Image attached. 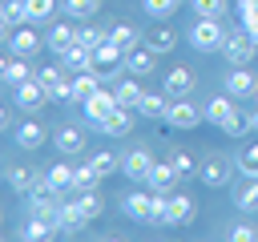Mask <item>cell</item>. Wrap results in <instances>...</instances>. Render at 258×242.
Wrapping results in <instances>:
<instances>
[{
    "mask_svg": "<svg viewBox=\"0 0 258 242\" xmlns=\"http://www.w3.org/2000/svg\"><path fill=\"white\" fill-rule=\"evenodd\" d=\"M81 105H85L89 125H93V129H101V125H105V117L117 109V93H113V89H97V93H89Z\"/></svg>",
    "mask_w": 258,
    "mask_h": 242,
    "instance_id": "cell-3",
    "label": "cell"
},
{
    "mask_svg": "<svg viewBox=\"0 0 258 242\" xmlns=\"http://www.w3.org/2000/svg\"><path fill=\"white\" fill-rule=\"evenodd\" d=\"M48 234H56V226L44 222V218H32V222L24 226V238H28V242H40V238H48Z\"/></svg>",
    "mask_w": 258,
    "mask_h": 242,
    "instance_id": "cell-37",
    "label": "cell"
},
{
    "mask_svg": "<svg viewBox=\"0 0 258 242\" xmlns=\"http://www.w3.org/2000/svg\"><path fill=\"white\" fill-rule=\"evenodd\" d=\"M165 109H169V105H165V97H161V93H145V97H141V105H137V113H141V117H165Z\"/></svg>",
    "mask_w": 258,
    "mask_h": 242,
    "instance_id": "cell-31",
    "label": "cell"
},
{
    "mask_svg": "<svg viewBox=\"0 0 258 242\" xmlns=\"http://www.w3.org/2000/svg\"><path fill=\"white\" fill-rule=\"evenodd\" d=\"M181 173L173 169V161H153V169H149V177H145V186L153 190V194H173V182H177Z\"/></svg>",
    "mask_w": 258,
    "mask_h": 242,
    "instance_id": "cell-11",
    "label": "cell"
},
{
    "mask_svg": "<svg viewBox=\"0 0 258 242\" xmlns=\"http://www.w3.org/2000/svg\"><path fill=\"white\" fill-rule=\"evenodd\" d=\"M226 89H230V97H258V77L246 65H234V73L226 77Z\"/></svg>",
    "mask_w": 258,
    "mask_h": 242,
    "instance_id": "cell-9",
    "label": "cell"
},
{
    "mask_svg": "<svg viewBox=\"0 0 258 242\" xmlns=\"http://www.w3.org/2000/svg\"><path fill=\"white\" fill-rule=\"evenodd\" d=\"M121 65H125V48H117L113 40H105V44H97V48H93V69L101 73V81H105V77H113Z\"/></svg>",
    "mask_w": 258,
    "mask_h": 242,
    "instance_id": "cell-6",
    "label": "cell"
},
{
    "mask_svg": "<svg viewBox=\"0 0 258 242\" xmlns=\"http://www.w3.org/2000/svg\"><path fill=\"white\" fill-rule=\"evenodd\" d=\"M230 101H234V97H214V101L206 105V121H214V125L222 129V121L234 113V105H230Z\"/></svg>",
    "mask_w": 258,
    "mask_h": 242,
    "instance_id": "cell-30",
    "label": "cell"
},
{
    "mask_svg": "<svg viewBox=\"0 0 258 242\" xmlns=\"http://www.w3.org/2000/svg\"><path fill=\"white\" fill-rule=\"evenodd\" d=\"M77 40H81L85 48H97V44L109 40V32H105V28H85V24H77Z\"/></svg>",
    "mask_w": 258,
    "mask_h": 242,
    "instance_id": "cell-35",
    "label": "cell"
},
{
    "mask_svg": "<svg viewBox=\"0 0 258 242\" xmlns=\"http://www.w3.org/2000/svg\"><path fill=\"white\" fill-rule=\"evenodd\" d=\"M169 161H173V169H177L181 177H189V173H198V161L189 157V149H173V157H169Z\"/></svg>",
    "mask_w": 258,
    "mask_h": 242,
    "instance_id": "cell-39",
    "label": "cell"
},
{
    "mask_svg": "<svg viewBox=\"0 0 258 242\" xmlns=\"http://www.w3.org/2000/svg\"><path fill=\"white\" fill-rule=\"evenodd\" d=\"M56 149L60 153H85V133L81 129H73V125H64V129H56Z\"/></svg>",
    "mask_w": 258,
    "mask_h": 242,
    "instance_id": "cell-22",
    "label": "cell"
},
{
    "mask_svg": "<svg viewBox=\"0 0 258 242\" xmlns=\"http://www.w3.org/2000/svg\"><path fill=\"white\" fill-rule=\"evenodd\" d=\"M28 4V20H48L56 12V0H24Z\"/></svg>",
    "mask_w": 258,
    "mask_h": 242,
    "instance_id": "cell-42",
    "label": "cell"
},
{
    "mask_svg": "<svg viewBox=\"0 0 258 242\" xmlns=\"http://www.w3.org/2000/svg\"><path fill=\"white\" fill-rule=\"evenodd\" d=\"M8 48H12V56H28V52L40 48V36H36L32 28H16V32L8 36Z\"/></svg>",
    "mask_w": 258,
    "mask_h": 242,
    "instance_id": "cell-20",
    "label": "cell"
},
{
    "mask_svg": "<svg viewBox=\"0 0 258 242\" xmlns=\"http://www.w3.org/2000/svg\"><path fill=\"white\" fill-rule=\"evenodd\" d=\"M234 206H238L242 214H254V210H258V177H246V186L234 190Z\"/></svg>",
    "mask_w": 258,
    "mask_h": 242,
    "instance_id": "cell-23",
    "label": "cell"
},
{
    "mask_svg": "<svg viewBox=\"0 0 258 242\" xmlns=\"http://www.w3.org/2000/svg\"><path fill=\"white\" fill-rule=\"evenodd\" d=\"M194 218V202L185 194H169L165 198V226H185Z\"/></svg>",
    "mask_w": 258,
    "mask_h": 242,
    "instance_id": "cell-13",
    "label": "cell"
},
{
    "mask_svg": "<svg viewBox=\"0 0 258 242\" xmlns=\"http://www.w3.org/2000/svg\"><path fill=\"white\" fill-rule=\"evenodd\" d=\"M189 44H194L198 52H218V48L226 44V28L218 24V16H198V20L189 24Z\"/></svg>",
    "mask_w": 258,
    "mask_h": 242,
    "instance_id": "cell-1",
    "label": "cell"
},
{
    "mask_svg": "<svg viewBox=\"0 0 258 242\" xmlns=\"http://www.w3.org/2000/svg\"><path fill=\"white\" fill-rule=\"evenodd\" d=\"M189 89H194V73L185 65H177V69L165 73V97H185Z\"/></svg>",
    "mask_w": 258,
    "mask_h": 242,
    "instance_id": "cell-16",
    "label": "cell"
},
{
    "mask_svg": "<svg viewBox=\"0 0 258 242\" xmlns=\"http://www.w3.org/2000/svg\"><path fill=\"white\" fill-rule=\"evenodd\" d=\"M133 113H137V109H129V105H117V109L105 117L101 133H105V137H129V133H133V125H137V121H133Z\"/></svg>",
    "mask_w": 258,
    "mask_h": 242,
    "instance_id": "cell-8",
    "label": "cell"
},
{
    "mask_svg": "<svg viewBox=\"0 0 258 242\" xmlns=\"http://www.w3.org/2000/svg\"><path fill=\"white\" fill-rule=\"evenodd\" d=\"M85 222H89V218H85L81 202H60V218H56V230H60V234H77Z\"/></svg>",
    "mask_w": 258,
    "mask_h": 242,
    "instance_id": "cell-15",
    "label": "cell"
},
{
    "mask_svg": "<svg viewBox=\"0 0 258 242\" xmlns=\"http://www.w3.org/2000/svg\"><path fill=\"white\" fill-rule=\"evenodd\" d=\"M238 169H242L246 177H258V145H246V149L238 153Z\"/></svg>",
    "mask_w": 258,
    "mask_h": 242,
    "instance_id": "cell-38",
    "label": "cell"
},
{
    "mask_svg": "<svg viewBox=\"0 0 258 242\" xmlns=\"http://www.w3.org/2000/svg\"><path fill=\"white\" fill-rule=\"evenodd\" d=\"M60 65H64L69 73H85V69H93V48H85V44L77 40L69 52H60Z\"/></svg>",
    "mask_w": 258,
    "mask_h": 242,
    "instance_id": "cell-18",
    "label": "cell"
},
{
    "mask_svg": "<svg viewBox=\"0 0 258 242\" xmlns=\"http://www.w3.org/2000/svg\"><path fill=\"white\" fill-rule=\"evenodd\" d=\"M177 4H181V0H145V12H149V16H157V20H169Z\"/></svg>",
    "mask_w": 258,
    "mask_h": 242,
    "instance_id": "cell-41",
    "label": "cell"
},
{
    "mask_svg": "<svg viewBox=\"0 0 258 242\" xmlns=\"http://www.w3.org/2000/svg\"><path fill=\"white\" fill-rule=\"evenodd\" d=\"M230 238H234V242H258V230H254V226H234Z\"/></svg>",
    "mask_w": 258,
    "mask_h": 242,
    "instance_id": "cell-44",
    "label": "cell"
},
{
    "mask_svg": "<svg viewBox=\"0 0 258 242\" xmlns=\"http://www.w3.org/2000/svg\"><path fill=\"white\" fill-rule=\"evenodd\" d=\"M28 77H32V69H28L20 56H16V60H4V81H8V85H20V81H28Z\"/></svg>",
    "mask_w": 258,
    "mask_h": 242,
    "instance_id": "cell-34",
    "label": "cell"
},
{
    "mask_svg": "<svg viewBox=\"0 0 258 242\" xmlns=\"http://www.w3.org/2000/svg\"><path fill=\"white\" fill-rule=\"evenodd\" d=\"M230 177H234V165H230V157H226V153H210V157L202 161V182H206L210 190L230 186Z\"/></svg>",
    "mask_w": 258,
    "mask_h": 242,
    "instance_id": "cell-5",
    "label": "cell"
},
{
    "mask_svg": "<svg viewBox=\"0 0 258 242\" xmlns=\"http://www.w3.org/2000/svg\"><path fill=\"white\" fill-rule=\"evenodd\" d=\"M44 137H48V133H44V125H40V121H20V125H16V145H20V149H28V153H32V149H40V145H44Z\"/></svg>",
    "mask_w": 258,
    "mask_h": 242,
    "instance_id": "cell-14",
    "label": "cell"
},
{
    "mask_svg": "<svg viewBox=\"0 0 258 242\" xmlns=\"http://www.w3.org/2000/svg\"><path fill=\"white\" fill-rule=\"evenodd\" d=\"M12 101H16V109H24V113H36L44 101H52L48 97V89L36 81V77H28V81H20V85H12Z\"/></svg>",
    "mask_w": 258,
    "mask_h": 242,
    "instance_id": "cell-2",
    "label": "cell"
},
{
    "mask_svg": "<svg viewBox=\"0 0 258 242\" xmlns=\"http://www.w3.org/2000/svg\"><path fill=\"white\" fill-rule=\"evenodd\" d=\"M165 121H169L173 129H198V125L206 121V113H198V105H189V101L173 97V105L165 109Z\"/></svg>",
    "mask_w": 258,
    "mask_h": 242,
    "instance_id": "cell-7",
    "label": "cell"
},
{
    "mask_svg": "<svg viewBox=\"0 0 258 242\" xmlns=\"http://www.w3.org/2000/svg\"><path fill=\"white\" fill-rule=\"evenodd\" d=\"M113 93H117V105H129V109H137V105H141V97H145V89L137 85V77H133V73H129L125 81H117V85H113Z\"/></svg>",
    "mask_w": 258,
    "mask_h": 242,
    "instance_id": "cell-19",
    "label": "cell"
},
{
    "mask_svg": "<svg viewBox=\"0 0 258 242\" xmlns=\"http://www.w3.org/2000/svg\"><path fill=\"white\" fill-rule=\"evenodd\" d=\"M222 52H226V60H230V65H250V60H254V52H258V40L242 28V32H230V36H226Z\"/></svg>",
    "mask_w": 258,
    "mask_h": 242,
    "instance_id": "cell-4",
    "label": "cell"
},
{
    "mask_svg": "<svg viewBox=\"0 0 258 242\" xmlns=\"http://www.w3.org/2000/svg\"><path fill=\"white\" fill-rule=\"evenodd\" d=\"M77 202H81V210H85V218H89V222H93V218H101V210H105V202H101V194H97V190H81V198H77Z\"/></svg>",
    "mask_w": 258,
    "mask_h": 242,
    "instance_id": "cell-32",
    "label": "cell"
},
{
    "mask_svg": "<svg viewBox=\"0 0 258 242\" xmlns=\"http://www.w3.org/2000/svg\"><path fill=\"white\" fill-rule=\"evenodd\" d=\"M20 24H28V4L24 0H4V36H12Z\"/></svg>",
    "mask_w": 258,
    "mask_h": 242,
    "instance_id": "cell-21",
    "label": "cell"
},
{
    "mask_svg": "<svg viewBox=\"0 0 258 242\" xmlns=\"http://www.w3.org/2000/svg\"><path fill=\"white\" fill-rule=\"evenodd\" d=\"M36 177H40V173H32L28 165H12V169H8V186H12L16 194H28V190L36 186Z\"/></svg>",
    "mask_w": 258,
    "mask_h": 242,
    "instance_id": "cell-25",
    "label": "cell"
},
{
    "mask_svg": "<svg viewBox=\"0 0 258 242\" xmlns=\"http://www.w3.org/2000/svg\"><path fill=\"white\" fill-rule=\"evenodd\" d=\"M173 44H177V36H173L169 24H157V28L149 32V48H153V52H169Z\"/></svg>",
    "mask_w": 258,
    "mask_h": 242,
    "instance_id": "cell-29",
    "label": "cell"
},
{
    "mask_svg": "<svg viewBox=\"0 0 258 242\" xmlns=\"http://www.w3.org/2000/svg\"><path fill=\"white\" fill-rule=\"evenodd\" d=\"M101 186V173L85 161V165H73V190H97Z\"/></svg>",
    "mask_w": 258,
    "mask_h": 242,
    "instance_id": "cell-27",
    "label": "cell"
},
{
    "mask_svg": "<svg viewBox=\"0 0 258 242\" xmlns=\"http://www.w3.org/2000/svg\"><path fill=\"white\" fill-rule=\"evenodd\" d=\"M246 129H254V133H258V109H254V113L246 117Z\"/></svg>",
    "mask_w": 258,
    "mask_h": 242,
    "instance_id": "cell-45",
    "label": "cell"
},
{
    "mask_svg": "<svg viewBox=\"0 0 258 242\" xmlns=\"http://www.w3.org/2000/svg\"><path fill=\"white\" fill-rule=\"evenodd\" d=\"M89 165H93L101 177H109V173H117V169H121V157H117V153H109V149H101V153H89Z\"/></svg>",
    "mask_w": 258,
    "mask_h": 242,
    "instance_id": "cell-26",
    "label": "cell"
},
{
    "mask_svg": "<svg viewBox=\"0 0 258 242\" xmlns=\"http://www.w3.org/2000/svg\"><path fill=\"white\" fill-rule=\"evenodd\" d=\"M97 8H101V0H64V12H69L73 20H89Z\"/></svg>",
    "mask_w": 258,
    "mask_h": 242,
    "instance_id": "cell-33",
    "label": "cell"
},
{
    "mask_svg": "<svg viewBox=\"0 0 258 242\" xmlns=\"http://www.w3.org/2000/svg\"><path fill=\"white\" fill-rule=\"evenodd\" d=\"M73 44H77V24H69V20H64V24H52V32H48V48L60 56V52H69Z\"/></svg>",
    "mask_w": 258,
    "mask_h": 242,
    "instance_id": "cell-17",
    "label": "cell"
},
{
    "mask_svg": "<svg viewBox=\"0 0 258 242\" xmlns=\"http://www.w3.org/2000/svg\"><path fill=\"white\" fill-rule=\"evenodd\" d=\"M149 169H153V153L149 149H129V153H121V173L125 177H149Z\"/></svg>",
    "mask_w": 258,
    "mask_h": 242,
    "instance_id": "cell-10",
    "label": "cell"
},
{
    "mask_svg": "<svg viewBox=\"0 0 258 242\" xmlns=\"http://www.w3.org/2000/svg\"><path fill=\"white\" fill-rule=\"evenodd\" d=\"M125 69H129L133 77H149V73L157 69V52H153L149 44H145V48L137 44V48H129V52H125Z\"/></svg>",
    "mask_w": 258,
    "mask_h": 242,
    "instance_id": "cell-12",
    "label": "cell"
},
{
    "mask_svg": "<svg viewBox=\"0 0 258 242\" xmlns=\"http://www.w3.org/2000/svg\"><path fill=\"white\" fill-rule=\"evenodd\" d=\"M32 218H44V222H52L56 226V218H60V202L48 194V198H32Z\"/></svg>",
    "mask_w": 258,
    "mask_h": 242,
    "instance_id": "cell-28",
    "label": "cell"
},
{
    "mask_svg": "<svg viewBox=\"0 0 258 242\" xmlns=\"http://www.w3.org/2000/svg\"><path fill=\"white\" fill-rule=\"evenodd\" d=\"M48 182H52L56 190H69V186H73V165H69V161H56V165L48 169Z\"/></svg>",
    "mask_w": 258,
    "mask_h": 242,
    "instance_id": "cell-36",
    "label": "cell"
},
{
    "mask_svg": "<svg viewBox=\"0 0 258 242\" xmlns=\"http://www.w3.org/2000/svg\"><path fill=\"white\" fill-rule=\"evenodd\" d=\"M194 16H222L226 12V0H189Z\"/></svg>",
    "mask_w": 258,
    "mask_h": 242,
    "instance_id": "cell-40",
    "label": "cell"
},
{
    "mask_svg": "<svg viewBox=\"0 0 258 242\" xmlns=\"http://www.w3.org/2000/svg\"><path fill=\"white\" fill-rule=\"evenodd\" d=\"M36 81H40V85H44V89H56V85H60V81H64V77H60V69H56V65H52V69H40V73H36Z\"/></svg>",
    "mask_w": 258,
    "mask_h": 242,
    "instance_id": "cell-43",
    "label": "cell"
},
{
    "mask_svg": "<svg viewBox=\"0 0 258 242\" xmlns=\"http://www.w3.org/2000/svg\"><path fill=\"white\" fill-rule=\"evenodd\" d=\"M109 40H113L117 48H125V52H129V48H137L141 32H137L133 24H113V28H109Z\"/></svg>",
    "mask_w": 258,
    "mask_h": 242,
    "instance_id": "cell-24",
    "label": "cell"
}]
</instances>
